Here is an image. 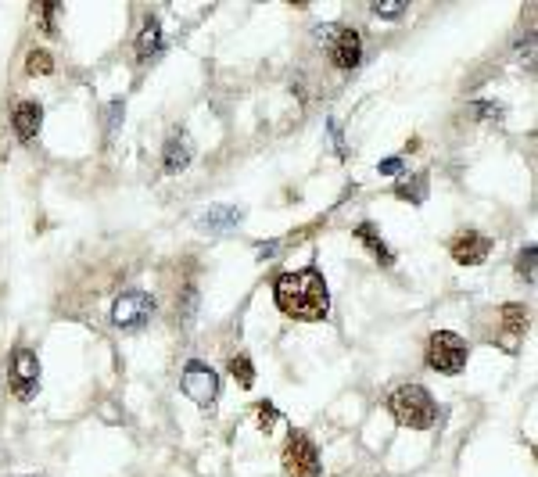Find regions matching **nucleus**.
Wrapping results in <instances>:
<instances>
[{
	"mask_svg": "<svg viewBox=\"0 0 538 477\" xmlns=\"http://www.w3.org/2000/svg\"><path fill=\"white\" fill-rule=\"evenodd\" d=\"M273 298L276 309L291 320H305L316 323L327 316L330 309V294H327V280L319 269H301V273H283L273 284Z\"/></svg>",
	"mask_w": 538,
	"mask_h": 477,
	"instance_id": "f257e3e1",
	"label": "nucleus"
},
{
	"mask_svg": "<svg viewBox=\"0 0 538 477\" xmlns=\"http://www.w3.org/2000/svg\"><path fill=\"white\" fill-rule=\"evenodd\" d=\"M388 410H391V417H395L402 428H413V431L431 428L435 417H438L435 399H431L420 384H406V388H399V392L388 399Z\"/></svg>",
	"mask_w": 538,
	"mask_h": 477,
	"instance_id": "f03ea898",
	"label": "nucleus"
},
{
	"mask_svg": "<svg viewBox=\"0 0 538 477\" xmlns=\"http://www.w3.org/2000/svg\"><path fill=\"white\" fill-rule=\"evenodd\" d=\"M467 356H471L467 341L453 330H438L427 341V366L438 370V374H460L467 366Z\"/></svg>",
	"mask_w": 538,
	"mask_h": 477,
	"instance_id": "7ed1b4c3",
	"label": "nucleus"
},
{
	"mask_svg": "<svg viewBox=\"0 0 538 477\" xmlns=\"http://www.w3.org/2000/svg\"><path fill=\"white\" fill-rule=\"evenodd\" d=\"M180 388L187 399H194L202 410H209L216 399H220V377L212 366L205 363H187L184 366V377H180Z\"/></svg>",
	"mask_w": 538,
	"mask_h": 477,
	"instance_id": "20e7f679",
	"label": "nucleus"
},
{
	"mask_svg": "<svg viewBox=\"0 0 538 477\" xmlns=\"http://www.w3.org/2000/svg\"><path fill=\"white\" fill-rule=\"evenodd\" d=\"M155 312V298L144 291H126L115 305H112V323L119 330H140Z\"/></svg>",
	"mask_w": 538,
	"mask_h": 477,
	"instance_id": "39448f33",
	"label": "nucleus"
},
{
	"mask_svg": "<svg viewBox=\"0 0 538 477\" xmlns=\"http://www.w3.org/2000/svg\"><path fill=\"white\" fill-rule=\"evenodd\" d=\"M283 467H287L291 477H319L316 446H312L301 431H294V435L287 438V446H283Z\"/></svg>",
	"mask_w": 538,
	"mask_h": 477,
	"instance_id": "423d86ee",
	"label": "nucleus"
},
{
	"mask_svg": "<svg viewBox=\"0 0 538 477\" xmlns=\"http://www.w3.org/2000/svg\"><path fill=\"white\" fill-rule=\"evenodd\" d=\"M40 388V359L29 348H14L11 356V392L18 399H32Z\"/></svg>",
	"mask_w": 538,
	"mask_h": 477,
	"instance_id": "0eeeda50",
	"label": "nucleus"
},
{
	"mask_svg": "<svg viewBox=\"0 0 538 477\" xmlns=\"http://www.w3.org/2000/svg\"><path fill=\"white\" fill-rule=\"evenodd\" d=\"M334 32H337V36L327 40L330 61H334L337 68H355L359 58H363V36H359L355 29H334Z\"/></svg>",
	"mask_w": 538,
	"mask_h": 477,
	"instance_id": "6e6552de",
	"label": "nucleus"
},
{
	"mask_svg": "<svg viewBox=\"0 0 538 477\" xmlns=\"http://www.w3.org/2000/svg\"><path fill=\"white\" fill-rule=\"evenodd\" d=\"M489 251H492V240L485 234H478V230H467V234H460L453 240V258L460 266H478V262L489 258Z\"/></svg>",
	"mask_w": 538,
	"mask_h": 477,
	"instance_id": "1a4fd4ad",
	"label": "nucleus"
},
{
	"mask_svg": "<svg viewBox=\"0 0 538 477\" xmlns=\"http://www.w3.org/2000/svg\"><path fill=\"white\" fill-rule=\"evenodd\" d=\"M11 122H14V133H18V140H36V133H40V122H43V108L36 104V101H22L18 108H14V115H11Z\"/></svg>",
	"mask_w": 538,
	"mask_h": 477,
	"instance_id": "9d476101",
	"label": "nucleus"
},
{
	"mask_svg": "<svg viewBox=\"0 0 538 477\" xmlns=\"http://www.w3.org/2000/svg\"><path fill=\"white\" fill-rule=\"evenodd\" d=\"M191 158H194L191 137H187V133L169 137V144H166V173H184V169L191 166Z\"/></svg>",
	"mask_w": 538,
	"mask_h": 477,
	"instance_id": "9b49d317",
	"label": "nucleus"
},
{
	"mask_svg": "<svg viewBox=\"0 0 538 477\" xmlns=\"http://www.w3.org/2000/svg\"><path fill=\"white\" fill-rule=\"evenodd\" d=\"M158 47H162V25H158V18H148L144 29H140V36H137V54H140V61H148Z\"/></svg>",
	"mask_w": 538,
	"mask_h": 477,
	"instance_id": "f8f14e48",
	"label": "nucleus"
},
{
	"mask_svg": "<svg viewBox=\"0 0 538 477\" xmlns=\"http://www.w3.org/2000/svg\"><path fill=\"white\" fill-rule=\"evenodd\" d=\"M355 238L363 240V244H366V248H370V251H373V255H377V258H381L384 266H391V262H395V255L388 251V244H384V240L377 238V230H373L370 223H363V227H355Z\"/></svg>",
	"mask_w": 538,
	"mask_h": 477,
	"instance_id": "ddd939ff",
	"label": "nucleus"
},
{
	"mask_svg": "<svg viewBox=\"0 0 538 477\" xmlns=\"http://www.w3.org/2000/svg\"><path fill=\"white\" fill-rule=\"evenodd\" d=\"M395 194H399L402 202H413V205H424V198H427V176L420 173V176H413L409 184H399V187H395Z\"/></svg>",
	"mask_w": 538,
	"mask_h": 477,
	"instance_id": "4468645a",
	"label": "nucleus"
},
{
	"mask_svg": "<svg viewBox=\"0 0 538 477\" xmlns=\"http://www.w3.org/2000/svg\"><path fill=\"white\" fill-rule=\"evenodd\" d=\"M25 72H29V76H50V72H54V58H50L47 50H29Z\"/></svg>",
	"mask_w": 538,
	"mask_h": 477,
	"instance_id": "2eb2a0df",
	"label": "nucleus"
},
{
	"mask_svg": "<svg viewBox=\"0 0 538 477\" xmlns=\"http://www.w3.org/2000/svg\"><path fill=\"white\" fill-rule=\"evenodd\" d=\"M230 374L238 377L241 388H252V384H256V366H252L248 356H234V359H230Z\"/></svg>",
	"mask_w": 538,
	"mask_h": 477,
	"instance_id": "dca6fc26",
	"label": "nucleus"
},
{
	"mask_svg": "<svg viewBox=\"0 0 538 477\" xmlns=\"http://www.w3.org/2000/svg\"><path fill=\"white\" fill-rule=\"evenodd\" d=\"M503 323L510 334H521L528 327V309L525 305H503Z\"/></svg>",
	"mask_w": 538,
	"mask_h": 477,
	"instance_id": "f3484780",
	"label": "nucleus"
},
{
	"mask_svg": "<svg viewBox=\"0 0 538 477\" xmlns=\"http://www.w3.org/2000/svg\"><path fill=\"white\" fill-rule=\"evenodd\" d=\"M234 223H241V209H220V212H212V216L205 220V227H212V230L234 227Z\"/></svg>",
	"mask_w": 538,
	"mask_h": 477,
	"instance_id": "a211bd4d",
	"label": "nucleus"
},
{
	"mask_svg": "<svg viewBox=\"0 0 538 477\" xmlns=\"http://www.w3.org/2000/svg\"><path fill=\"white\" fill-rule=\"evenodd\" d=\"M535 255H538L535 248H525L521 258H517V273H521L528 284H535Z\"/></svg>",
	"mask_w": 538,
	"mask_h": 477,
	"instance_id": "6ab92c4d",
	"label": "nucleus"
},
{
	"mask_svg": "<svg viewBox=\"0 0 538 477\" xmlns=\"http://www.w3.org/2000/svg\"><path fill=\"white\" fill-rule=\"evenodd\" d=\"M406 7H409L406 0H377V4H373V14H381V18H399Z\"/></svg>",
	"mask_w": 538,
	"mask_h": 477,
	"instance_id": "aec40b11",
	"label": "nucleus"
},
{
	"mask_svg": "<svg viewBox=\"0 0 538 477\" xmlns=\"http://www.w3.org/2000/svg\"><path fill=\"white\" fill-rule=\"evenodd\" d=\"M40 7V22H43V29L47 32H54V14H58V4L54 0H43V4H36Z\"/></svg>",
	"mask_w": 538,
	"mask_h": 477,
	"instance_id": "412c9836",
	"label": "nucleus"
},
{
	"mask_svg": "<svg viewBox=\"0 0 538 477\" xmlns=\"http://www.w3.org/2000/svg\"><path fill=\"white\" fill-rule=\"evenodd\" d=\"M273 424H276V410H273L269 402H259V428H263V431H269Z\"/></svg>",
	"mask_w": 538,
	"mask_h": 477,
	"instance_id": "4be33fe9",
	"label": "nucleus"
},
{
	"mask_svg": "<svg viewBox=\"0 0 538 477\" xmlns=\"http://www.w3.org/2000/svg\"><path fill=\"white\" fill-rule=\"evenodd\" d=\"M474 115H481V119H503V108L499 104H474Z\"/></svg>",
	"mask_w": 538,
	"mask_h": 477,
	"instance_id": "5701e85b",
	"label": "nucleus"
},
{
	"mask_svg": "<svg viewBox=\"0 0 538 477\" xmlns=\"http://www.w3.org/2000/svg\"><path fill=\"white\" fill-rule=\"evenodd\" d=\"M402 173V158H384L381 162V176H399Z\"/></svg>",
	"mask_w": 538,
	"mask_h": 477,
	"instance_id": "b1692460",
	"label": "nucleus"
},
{
	"mask_svg": "<svg viewBox=\"0 0 538 477\" xmlns=\"http://www.w3.org/2000/svg\"><path fill=\"white\" fill-rule=\"evenodd\" d=\"M273 251H276V244H263V248H259V258H266V255H273Z\"/></svg>",
	"mask_w": 538,
	"mask_h": 477,
	"instance_id": "393cba45",
	"label": "nucleus"
}]
</instances>
